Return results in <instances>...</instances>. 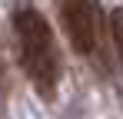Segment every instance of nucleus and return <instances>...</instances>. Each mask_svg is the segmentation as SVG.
Wrapping results in <instances>:
<instances>
[{
    "mask_svg": "<svg viewBox=\"0 0 123 119\" xmlns=\"http://www.w3.org/2000/svg\"><path fill=\"white\" fill-rule=\"evenodd\" d=\"M13 37H17V53H20L23 73L33 83V89L43 99L57 96L60 86V50L50 23L37 7H17L13 10Z\"/></svg>",
    "mask_w": 123,
    "mask_h": 119,
    "instance_id": "1",
    "label": "nucleus"
},
{
    "mask_svg": "<svg viewBox=\"0 0 123 119\" xmlns=\"http://www.w3.org/2000/svg\"><path fill=\"white\" fill-rule=\"evenodd\" d=\"M60 20L70 46L83 56H93L100 46V0H60Z\"/></svg>",
    "mask_w": 123,
    "mask_h": 119,
    "instance_id": "2",
    "label": "nucleus"
},
{
    "mask_svg": "<svg viewBox=\"0 0 123 119\" xmlns=\"http://www.w3.org/2000/svg\"><path fill=\"white\" fill-rule=\"evenodd\" d=\"M110 33H113V46H117V56L123 66V7H117L110 13Z\"/></svg>",
    "mask_w": 123,
    "mask_h": 119,
    "instance_id": "3",
    "label": "nucleus"
},
{
    "mask_svg": "<svg viewBox=\"0 0 123 119\" xmlns=\"http://www.w3.org/2000/svg\"><path fill=\"white\" fill-rule=\"evenodd\" d=\"M0 86H3V66H0Z\"/></svg>",
    "mask_w": 123,
    "mask_h": 119,
    "instance_id": "4",
    "label": "nucleus"
}]
</instances>
